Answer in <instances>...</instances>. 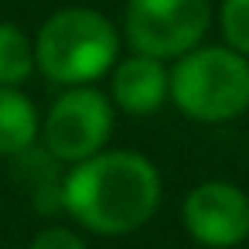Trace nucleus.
<instances>
[{"instance_id": "1", "label": "nucleus", "mask_w": 249, "mask_h": 249, "mask_svg": "<svg viewBox=\"0 0 249 249\" xmlns=\"http://www.w3.org/2000/svg\"><path fill=\"white\" fill-rule=\"evenodd\" d=\"M164 201L160 167L133 147H106L79 160L58 181V205L92 235H130L143 229Z\"/></svg>"}, {"instance_id": "2", "label": "nucleus", "mask_w": 249, "mask_h": 249, "mask_svg": "<svg viewBox=\"0 0 249 249\" xmlns=\"http://www.w3.org/2000/svg\"><path fill=\"white\" fill-rule=\"evenodd\" d=\"M31 41H35L38 75L58 89L96 86L99 79L109 75V69L123 55V38L116 21L86 4H69L52 11Z\"/></svg>"}, {"instance_id": "3", "label": "nucleus", "mask_w": 249, "mask_h": 249, "mask_svg": "<svg viewBox=\"0 0 249 249\" xmlns=\"http://www.w3.org/2000/svg\"><path fill=\"white\" fill-rule=\"evenodd\" d=\"M167 103L191 123L218 126L249 113V58L198 45L167 65Z\"/></svg>"}, {"instance_id": "4", "label": "nucleus", "mask_w": 249, "mask_h": 249, "mask_svg": "<svg viewBox=\"0 0 249 249\" xmlns=\"http://www.w3.org/2000/svg\"><path fill=\"white\" fill-rule=\"evenodd\" d=\"M116 126V109L99 86L62 89L41 116L38 143L55 164H79L109 147Z\"/></svg>"}, {"instance_id": "5", "label": "nucleus", "mask_w": 249, "mask_h": 249, "mask_svg": "<svg viewBox=\"0 0 249 249\" xmlns=\"http://www.w3.org/2000/svg\"><path fill=\"white\" fill-rule=\"evenodd\" d=\"M212 18V0H126L120 38L130 52L171 65L191 48L205 45Z\"/></svg>"}, {"instance_id": "6", "label": "nucleus", "mask_w": 249, "mask_h": 249, "mask_svg": "<svg viewBox=\"0 0 249 249\" xmlns=\"http://www.w3.org/2000/svg\"><path fill=\"white\" fill-rule=\"evenodd\" d=\"M181 225L205 249H239L249 239V195L222 178L198 181L181 201Z\"/></svg>"}, {"instance_id": "7", "label": "nucleus", "mask_w": 249, "mask_h": 249, "mask_svg": "<svg viewBox=\"0 0 249 249\" xmlns=\"http://www.w3.org/2000/svg\"><path fill=\"white\" fill-rule=\"evenodd\" d=\"M103 92L109 96L116 113H126L137 120L157 116L167 106V62L126 52L109 69Z\"/></svg>"}, {"instance_id": "8", "label": "nucleus", "mask_w": 249, "mask_h": 249, "mask_svg": "<svg viewBox=\"0 0 249 249\" xmlns=\"http://www.w3.org/2000/svg\"><path fill=\"white\" fill-rule=\"evenodd\" d=\"M41 113L24 89L0 86V157H24L38 147Z\"/></svg>"}, {"instance_id": "9", "label": "nucleus", "mask_w": 249, "mask_h": 249, "mask_svg": "<svg viewBox=\"0 0 249 249\" xmlns=\"http://www.w3.org/2000/svg\"><path fill=\"white\" fill-rule=\"evenodd\" d=\"M35 41L31 35L14 24L0 21V86L7 89H24L35 79Z\"/></svg>"}, {"instance_id": "10", "label": "nucleus", "mask_w": 249, "mask_h": 249, "mask_svg": "<svg viewBox=\"0 0 249 249\" xmlns=\"http://www.w3.org/2000/svg\"><path fill=\"white\" fill-rule=\"evenodd\" d=\"M212 24H218L225 48L249 58V0H222L215 7Z\"/></svg>"}, {"instance_id": "11", "label": "nucleus", "mask_w": 249, "mask_h": 249, "mask_svg": "<svg viewBox=\"0 0 249 249\" xmlns=\"http://www.w3.org/2000/svg\"><path fill=\"white\" fill-rule=\"evenodd\" d=\"M28 249H89V242L72 225H45L31 235Z\"/></svg>"}]
</instances>
